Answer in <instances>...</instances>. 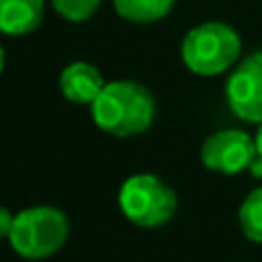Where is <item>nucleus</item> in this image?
Returning a JSON list of instances; mask_svg holds the SVG:
<instances>
[{
    "instance_id": "nucleus-1",
    "label": "nucleus",
    "mask_w": 262,
    "mask_h": 262,
    "mask_svg": "<svg viewBox=\"0 0 262 262\" xmlns=\"http://www.w3.org/2000/svg\"><path fill=\"white\" fill-rule=\"evenodd\" d=\"M92 120L115 138H131L154 122L157 104L152 92L136 81H111L92 101Z\"/></svg>"
},
{
    "instance_id": "nucleus-14",
    "label": "nucleus",
    "mask_w": 262,
    "mask_h": 262,
    "mask_svg": "<svg viewBox=\"0 0 262 262\" xmlns=\"http://www.w3.org/2000/svg\"><path fill=\"white\" fill-rule=\"evenodd\" d=\"M255 147H258V154L262 157V124H258V134H255Z\"/></svg>"
},
{
    "instance_id": "nucleus-15",
    "label": "nucleus",
    "mask_w": 262,
    "mask_h": 262,
    "mask_svg": "<svg viewBox=\"0 0 262 262\" xmlns=\"http://www.w3.org/2000/svg\"><path fill=\"white\" fill-rule=\"evenodd\" d=\"M3 67H5V49L0 46V72H3Z\"/></svg>"
},
{
    "instance_id": "nucleus-13",
    "label": "nucleus",
    "mask_w": 262,
    "mask_h": 262,
    "mask_svg": "<svg viewBox=\"0 0 262 262\" xmlns=\"http://www.w3.org/2000/svg\"><path fill=\"white\" fill-rule=\"evenodd\" d=\"M249 172H251L253 177H262V157H260V154L253 159V163L249 166Z\"/></svg>"
},
{
    "instance_id": "nucleus-4",
    "label": "nucleus",
    "mask_w": 262,
    "mask_h": 262,
    "mask_svg": "<svg viewBox=\"0 0 262 262\" xmlns=\"http://www.w3.org/2000/svg\"><path fill=\"white\" fill-rule=\"evenodd\" d=\"M118 203L122 214L138 228H161L175 216L177 195L157 175L138 172L120 186Z\"/></svg>"
},
{
    "instance_id": "nucleus-12",
    "label": "nucleus",
    "mask_w": 262,
    "mask_h": 262,
    "mask_svg": "<svg viewBox=\"0 0 262 262\" xmlns=\"http://www.w3.org/2000/svg\"><path fill=\"white\" fill-rule=\"evenodd\" d=\"M14 214L9 212L5 205H0V239H9V232H12L14 226Z\"/></svg>"
},
{
    "instance_id": "nucleus-3",
    "label": "nucleus",
    "mask_w": 262,
    "mask_h": 262,
    "mask_svg": "<svg viewBox=\"0 0 262 262\" xmlns=\"http://www.w3.org/2000/svg\"><path fill=\"white\" fill-rule=\"evenodd\" d=\"M69 237V216L51 205L21 209L14 219L9 244L21 258L44 260L55 255Z\"/></svg>"
},
{
    "instance_id": "nucleus-10",
    "label": "nucleus",
    "mask_w": 262,
    "mask_h": 262,
    "mask_svg": "<svg viewBox=\"0 0 262 262\" xmlns=\"http://www.w3.org/2000/svg\"><path fill=\"white\" fill-rule=\"evenodd\" d=\"M239 228L246 239L262 244V186L251 191L239 205Z\"/></svg>"
},
{
    "instance_id": "nucleus-8",
    "label": "nucleus",
    "mask_w": 262,
    "mask_h": 262,
    "mask_svg": "<svg viewBox=\"0 0 262 262\" xmlns=\"http://www.w3.org/2000/svg\"><path fill=\"white\" fill-rule=\"evenodd\" d=\"M46 0H0V32L9 37L30 35L44 21Z\"/></svg>"
},
{
    "instance_id": "nucleus-9",
    "label": "nucleus",
    "mask_w": 262,
    "mask_h": 262,
    "mask_svg": "<svg viewBox=\"0 0 262 262\" xmlns=\"http://www.w3.org/2000/svg\"><path fill=\"white\" fill-rule=\"evenodd\" d=\"M175 0H113V7L120 18L138 26L157 23L170 14Z\"/></svg>"
},
{
    "instance_id": "nucleus-6",
    "label": "nucleus",
    "mask_w": 262,
    "mask_h": 262,
    "mask_svg": "<svg viewBox=\"0 0 262 262\" xmlns=\"http://www.w3.org/2000/svg\"><path fill=\"white\" fill-rule=\"evenodd\" d=\"M226 99L239 120L262 124V51L237 62L226 83Z\"/></svg>"
},
{
    "instance_id": "nucleus-5",
    "label": "nucleus",
    "mask_w": 262,
    "mask_h": 262,
    "mask_svg": "<svg viewBox=\"0 0 262 262\" xmlns=\"http://www.w3.org/2000/svg\"><path fill=\"white\" fill-rule=\"evenodd\" d=\"M258 157L255 138L242 129H221L207 136L200 149L205 168L221 175H239L249 170L253 159Z\"/></svg>"
},
{
    "instance_id": "nucleus-11",
    "label": "nucleus",
    "mask_w": 262,
    "mask_h": 262,
    "mask_svg": "<svg viewBox=\"0 0 262 262\" xmlns=\"http://www.w3.org/2000/svg\"><path fill=\"white\" fill-rule=\"evenodd\" d=\"M53 9L69 23H83L95 16L101 0H51Z\"/></svg>"
},
{
    "instance_id": "nucleus-2",
    "label": "nucleus",
    "mask_w": 262,
    "mask_h": 262,
    "mask_svg": "<svg viewBox=\"0 0 262 262\" xmlns=\"http://www.w3.org/2000/svg\"><path fill=\"white\" fill-rule=\"evenodd\" d=\"M242 39L228 23L207 21L191 28L182 39V62L195 76H219L235 67Z\"/></svg>"
},
{
    "instance_id": "nucleus-7",
    "label": "nucleus",
    "mask_w": 262,
    "mask_h": 262,
    "mask_svg": "<svg viewBox=\"0 0 262 262\" xmlns=\"http://www.w3.org/2000/svg\"><path fill=\"white\" fill-rule=\"evenodd\" d=\"M104 85L106 81L99 69L90 62H83V60L67 64L60 74V92L72 104L92 106V101L99 97Z\"/></svg>"
}]
</instances>
